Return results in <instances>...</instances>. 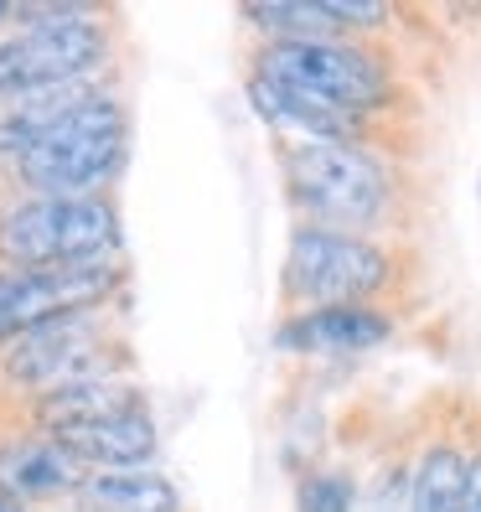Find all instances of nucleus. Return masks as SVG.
<instances>
[{"instance_id": "obj_21", "label": "nucleus", "mask_w": 481, "mask_h": 512, "mask_svg": "<svg viewBox=\"0 0 481 512\" xmlns=\"http://www.w3.org/2000/svg\"><path fill=\"white\" fill-rule=\"evenodd\" d=\"M73 512H83V507H73Z\"/></svg>"}, {"instance_id": "obj_22", "label": "nucleus", "mask_w": 481, "mask_h": 512, "mask_svg": "<svg viewBox=\"0 0 481 512\" xmlns=\"http://www.w3.org/2000/svg\"><path fill=\"white\" fill-rule=\"evenodd\" d=\"M0 352H6V347H0Z\"/></svg>"}, {"instance_id": "obj_9", "label": "nucleus", "mask_w": 481, "mask_h": 512, "mask_svg": "<svg viewBox=\"0 0 481 512\" xmlns=\"http://www.w3.org/2000/svg\"><path fill=\"white\" fill-rule=\"evenodd\" d=\"M52 440L83 471H150V461L161 450V430L150 419V409L88 419V425H63V430H52Z\"/></svg>"}, {"instance_id": "obj_2", "label": "nucleus", "mask_w": 481, "mask_h": 512, "mask_svg": "<svg viewBox=\"0 0 481 512\" xmlns=\"http://www.w3.org/2000/svg\"><path fill=\"white\" fill-rule=\"evenodd\" d=\"M125 228L109 197H32L0 213V269L119 264Z\"/></svg>"}, {"instance_id": "obj_12", "label": "nucleus", "mask_w": 481, "mask_h": 512, "mask_svg": "<svg viewBox=\"0 0 481 512\" xmlns=\"http://www.w3.org/2000/svg\"><path fill=\"white\" fill-rule=\"evenodd\" d=\"M104 88L94 78L63 83V88H42V94H21V99H0V156L21 161L32 145H42L68 114H78L88 99H99Z\"/></svg>"}, {"instance_id": "obj_10", "label": "nucleus", "mask_w": 481, "mask_h": 512, "mask_svg": "<svg viewBox=\"0 0 481 512\" xmlns=\"http://www.w3.org/2000/svg\"><path fill=\"white\" fill-rule=\"evenodd\" d=\"M249 104L259 109L264 125H275V130H290L300 140H321V145H352L357 135H363V119H352L332 104H321L311 94H300V88L290 83H275V78H264L249 68Z\"/></svg>"}, {"instance_id": "obj_5", "label": "nucleus", "mask_w": 481, "mask_h": 512, "mask_svg": "<svg viewBox=\"0 0 481 512\" xmlns=\"http://www.w3.org/2000/svg\"><path fill=\"white\" fill-rule=\"evenodd\" d=\"M394 280V259L368 233H342V228H316L295 223L280 290L290 306L321 311V306H373Z\"/></svg>"}, {"instance_id": "obj_8", "label": "nucleus", "mask_w": 481, "mask_h": 512, "mask_svg": "<svg viewBox=\"0 0 481 512\" xmlns=\"http://www.w3.org/2000/svg\"><path fill=\"white\" fill-rule=\"evenodd\" d=\"M394 337V316L378 306H321V311H295L280 321L275 347L280 352H306V357H352L373 352Z\"/></svg>"}, {"instance_id": "obj_3", "label": "nucleus", "mask_w": 481, "mask_h": 512, "mask_svg": "<svg viewBox=\"0 0 481 512\" xmlns=\"http://www.w3.org/2000/svg\"><path fill=\"white\" fill-rule=\"evenodd\" d=\"M109 57V26L88 6H21L0 32V99L83 83Z\"/></svg>"}, {"instance_id": "obj_18", "label": "nucleus", "mask_w": 481, "mask_h": 512, "mask_svg": "<svg viewBox=\"0 0 481 512\" xmlns=\"http://www.w3.org/2000/svg\"><path fill=\"white\" fill-rule=\"evenodd\" d=\"M461 512H481V456H471V471H466V497H461Z\"/></svg>"}, {"instance_id": "obj_19", "label": "nucleus", "mask_w": 481, "mask_h": 512, "mask_svg": "<svg viewBox=\"0 0 481 512\" xmlns=\"http://www.w3.org/2000/svg\"><path fill=\"white\" fill-rule=\"evenodd\" d=\"M0 512H26V502H16V497H6V492H0Z\"/></svg>"}, {"instance_id": "obj_13", "label": "nucleus", "mask_w": 481, "mask_h": 512, "mask_svg": "<svg viewBox=\"0 0 481 512\" xmlns=\"http://www.w3.org/2000/svg\"><path fill=\"white\" fill-rule=\"evenodd\" d=\"M130 409H150L140 383L130 378H83V383H68L57 388V394H42L37 399V430L52 435L63 425H88V419H109V414H130Z\"/></svg>"}, {"instance_id": "obj_14", "label": "nucleus", "mask_w": 481, "mask_h": 512, "mask_svg": "<svg viewBox=\"0 0 481 512\" xmlns=\"http://www.w3.org/2000/svg\"><path fill=\"white\" fill-rule=\"evenodd\" d=\"M83 512H182V497L161 471H88Z\"/></svg>"}, {"instance_id": "obj_7", "label": "nucleus", "mask_w": 481, "mask_h": 512, "mask_svg": "<svg viewBox=\"0 0 481 512\" xmlns=\"http://www.w3.org/2000/svg\"><path fill=\"white\" fill-rule=\"evenodd\" d=\"M0 368H6V383L26 388V394H57L68 383L83 378H109V337L94 326V316H63L47 321L37 331L16 337L6 352H0Z\"/></svg>"}, {"instance_id": "obj_1", "label": "nucleus", "mask_w": 481, "mask_h": 512, "mask_svg": "<svg viewBox=\"0 0 481 512\" xmlns=\"http://www.w3.org/2000/svg\"><path fill=\"white\" fill-rule=\"evenodd\" d=\"M285 197L300 213V223H316V228L373 233L394 218V176L363 140L285 145Z\"/></svg>"}, {"instance_id": "obj_16", "label": "nucleus", "mask_w": 481, "mask_h": 512, "mask_svg": "<svg viewBox=\"0 0 481 512\" xmlns=\"http://www.w3.org/2000/svg\"><path fill=\"white\" fill-rule=\"evenodd\" d=\"M466 471L471 456H461L456 445H430L409 471V512H461Z\"/></svg>"}, {"instance_id": "obj_11", "label": "nucleus", "mask_w": 481, "mask_h": 512, "mask_svg": "<svg viewBox=\"0 0 481 512\" xmlns=\"http://www.w3.org/2000/svg\"><path fill=\"white\" fill-rule=\"evenodd\" d=\"M83 481H88V471L52 435H32V440L0 445V492L16 497V502L68 497V492H83Z\"/></svg>"}, {"instance_id": "obj_20", "label": "nucleus", "mask_w": 481, "mask_h": 512, "mask_svg": "<svg viewBox=\"0 0 481 512\" xmlns=\"http://www.w3.org/2000/svg\"><path fill=\"white\" fill-rule=\"evenodd\" d=\"M388 512H394V507H388ZM404 512H409V507H404Z\"/></svg>"}, {"instance_id": "obj_4", "label": "nucleus", "mask_w": 481, "mask_h": 512, "mask_svg": "<svg viewBox=\"0 0 481 512\" xmlns=\"http://www.w3.org/2000/svg\"><path fill=\"white\" fill-rule=\"evenodd\" d=\"M130 119L114 94L88 99L68 114L42 145H32L16 161V176L32 197H104V187L125 166Z\"/></svg>"}, {"instance_id": "obj_17", "label": "nucleus", "mask_w": 481, "mask_h": 512, "mask_svg": "<svg viewBox=\"0 0 481 512\" xmlns=\"http://www.w3.org/2000/svg\"><path fill=\"white\" fill-rule=\"evenodd\" d=\"M300 512H357V487L347 471H306L295 487Z\"/></svg>"}, {"instance_id": "obj_15", "label": "nucleus", "mask_w": 481, "mask_h": 512, "mask_svg": "<svg viewBox=\"0 0 481 512\" xmlns=\"http://www.w3.org/2000/svg\"><path fill=\"white\" fill-rule=\"evenodd\" d=\"M244 21L259 26L264 42H342V21L326 0H264L244 6Z\"/></svg>"}, {"instance_id": "obj_6", "label": "nucleus", "mask_w": 481, "mask_h": 512, "mask_svg": "<svg viewBox=\"0 0 481 512\" xmlns=\"http://www.w3.org/2000/svg\"><path fill=\"white\" fill-rule=\"evenodd\" d=\"M254 73L290 83L300 94L332 104L352 119H368L394 99V73H388L383 52L368 42L342 37V42H259Z\"/></svg>"}]
</instances>
